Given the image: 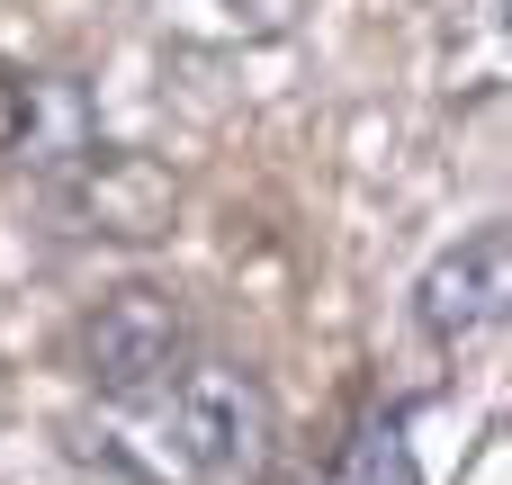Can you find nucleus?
I'll list each match as a JSON object with an SVG mask.
<instances>
[{
  "mask_svg": "<svg viewBox=\"0 0 512 485\" xmlns=\"http://www.w3.org/2000/svg\"><path fill=\"white\" fill-rule=\"evenodd\" d=\"M144 432H153V459L171 477H234L270 441V396L234 360H189L171 378V396L144 405Z\"/></svg>",
  "mask_w": 512,
  "mask_h": 485,
  "instance_id": "1",
  "label": "nucleus"
},
{
  "mask_svg": "<svg viewBox=\"0 0 512 485\" xmlns=\"http://www.w3.org/2000/svg\"><path fill=\"white\" fill-rule=\"evenodd\" d=\"M189 360H198L189 306H180L171 288H153V279L108 288V297L90 306V324H81V378H90L108 405H126V414H144L153 396H171V378H180Z\"/></svg>",
  "mask_w": 512,
  "mask_h": 485,
  "instance_id": "2",
  "label": "nucleus"
},
{
  "mask_svg": "<svg viewBox=\"0 0 512 485\" xmlns=\"http://www.w3.org/2000/svg\"><path fill=\"white\" fill-rule=\"evenodd\" d=\"M504 225H477V234H459V243H441L432 261H423V279H414V324H423V342H441V351H459V342H477L495 315H504Z\"/></svg>",
  "mask_w": 512,
  "mask_h": 485,
  "instance_id": "3",
  "label": "nucleus"
},
{
  "mask_svg": "<svg viewBox=\"0 0 512 485\" xmlns=\"http://www.w3.org/2000/svg\"><path fill=\"white\" fill-rule=\"evenodd\" d=\"M81 207H90V234H162L171 225V180L144 162V153H117V144H81Z\"/></svg>",
  "mask_w": 512,
  "mask_h": 485,
  "instance_id": "4",
  "label": "nucleus"
},
{
  "mask_svg": "<svg viewBox=\"0 0 512 485\" xmlns=\"http://www.w3.org/2000/svg\"><path fill=\"white\" fill-rule=\"evenodd\" d=\"M306 485H423V459H414L405 414H396V405H369V414L333 441V459H324Z\"/></svg>",
  "mask_w": 512,
  "mask_h": 485,
  "instance_id": "5",
  "label": "nucleus"
},
{
  "mask_svg": "<svg viewBox=\"0 0 512 485\" xmlns=\"http://www.w3.org/2000/svg\"><path fill=\"white\" fill-rule=\"evenodd\" d=\"M45 108H54V90H45L36 72L0 63V153H27V144H36V126H45Z\"/></svg>",
  "mask_w": 512,
  "mask_h": 485,
  "instance_id": "6",
  "label": "nucleus"
}]
</instances>
